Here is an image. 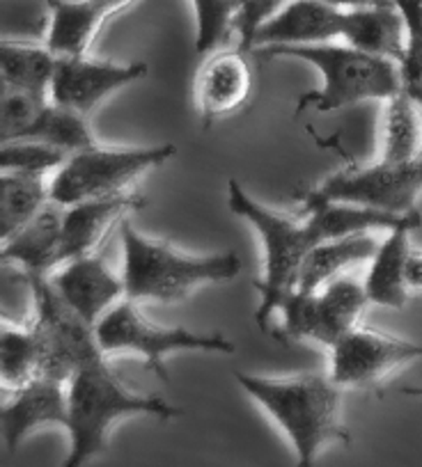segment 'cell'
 <instances>
[{
	"label": "cell",
	"instance_id": "cell-20",
	"mask_svg": "<svg viewBox=\"0 0 422 467\" xmlns=\"http://www.w3.org/2000/svg\"><path fill=\"white\" fill-rule=\"evenodd\" d=\"M65 206L48 202L30 223L3 241V262L21 266L24 275H51L62 266Z\"/></svg>",
	"mask_w": 422,
	"mask_h": 467
},
{
	"label": "cell",
	"instance_id": "cell-9",
	"mask_svg": "<svg viewBox=\"0 0 422 467\" xmlns=\"http://www.w3.org/2000/svg\"><path fill=\"white\" fill-rule=\"evenodd\" d=\"M367 303L365 285L347 275L335 277L314 291L296 289L282 303V326L276 327L273 335L282 339L314 341L331 348L358 326Z\"/></svg>",
	"mask_w": 422,
	"mask_h": 467
},
{
	"label": "cell",
	"instance_id": "cell-16",
	"mask_svg": "<svg viewBox=\"0 0 422 467\" xmlns=\"http://www.w3.org/2000/svg\"><path fill=\"white\" fill-rule=\"evenodd\" d=\"M48 277L58 294L94 326L124 298L122 275H115L97 253L69 259Z\"/></svg>",
	"mask_w": 422,
	"mask_h": 467
},
{
	"label": "cell",
	"instance_id": "cell-12",
	"mask_svg": "<svg viewBox=\"0 0 422 467\" xmlns=\"http://www.w3.org/2000/svg\"><path fill=\"white\" fill-rule=\"evenodd\" d=\"M361 28V7L329 5L322 0H291L255 37V48L308 47V44L347 42L356 39Z\"/></svg>",
	"mask_w": 422,
	"mask_h": 467
},
{
	"label": "cell",
	"instance_id": "cell-1",
	"mask_svg": "<svg viewBox=\"0 0 422 467\" xmlns=\"http://www.w3.org/2000/svg\"><path fill=\"white\" fill-rule=\"evenodd\" d=\"M235 379L280 426L294 447L299 465H312L329 444L352 442L340 417L343 388L331 376L308 371L271 379L237 371Z\"/></svg>",
	"mask_w": 422,
	"mask_h": 467
},
{
	"label": "cell",
	"instance_id": "cell-14",
	"mask_svg": "<svg viewBox=\"0 0 422 467\" xmlns=\"http://www.w3.org/2000/svg\"><path fill=\"white\" fill-rule=\"evenodd\" d=\"M67 417H69V406H67L65 380L37 376L24 388L15 389L10 401L3 403V410H0L3 442L7 451L15 453L16 447L42 426L65 429Z\"/></svg>",
	"mask_w": 422,
	"mask_h": 467
},
{
	"label": "cell",
	"instance_id": "cell-18",
	"mask_svg": "<svg viewBox=\"0 0 422 467\" xmlns=\"http://www.w3.org/2000/svg\"><path fill=\"white\" fill-rule=\"evenodd\" d=\"M136 0H53L48 5L47 47L56 56H85L106 21Z\"/></svg>",
	"mask_w": 422,
	"mask_h": 467
},
{
	"label": "cell",
	"instance_id": "cell-23",
	"mask_svg": "<svg viewBox=\"0 0 422 467\" xmlns=\"http://www.w3.org/2000/svg\"><path fill=\"white\" fill-rule=\"evenodd\" d=\"M379 129L381 161H411L422 154V108L404 89L385 99Z\"/></svg>",
	"mask_w": 422,
	"mask_h": 467
},
{
	"label": "cell",
	"instance_id": "cell-25",
	"mask_svg": "<svg viewBox=\"0 0 422 467\" xmlns=\"http://www.w3.org/2000/svg\"><path fill=\"white\" fill-rule=\"evenodd\" d=\"M56 65L58 56L47 44L35 47V44L10 42V39H3V44H0V78H3V85L51 99V80Z\"/></svg>",
	"mask_w": 422,
	"mask_h": 467
},
{
	"label": "cell",
	"instance_id": "cell-2",
	"mask_svg": "<svg viewBox=\"0 0 422 467\" xmlns=\"http://www.w3.org/2000/svg\"><path fill=\"white\" fill-rule=\"evenodd\" d=\"M67 433L69 456L67 467L85 465L109 449V435L120 420L129 417H159L174 420L182 408L152 394H138L127 388L122 379L111 369L106 358L83 365L67 380Z\"/></svg>",
	"mask_w": 422,
	"mask_h": 467
},
{
	"label": "cell",
	"instance_id": "cell-21",
	"mask_svg": "<svg viewBox=\"0 0 422 467\" xmlns=\"http://www.w3.org/2000/svg\"><path fill=\"white\" fill-rule=\"evenodd\" d=\"M420 224H402L397 229H390L388 239L379 245L376 254L370 262V271L365 277V294L372 305L390 309H402L406 305L408 289L406 280H404V268H406L408 250H411V236L413 229Z\"/></svg>",
	"mask_w": 422,
	"mask_h": 467
},
{
	"label": "cell",
	"instance_id": "cell-33",
	"mask_svg": "<svg viewBox=\"0 0 422 467\" xmlns=\"http://www.w3.org/2000/svg\"><path fill=\"white\" fill-rule=\"evenodd\" d=\"M404 280H406L408 294H422V250H408Z\"/></svg>",
	"mask_w": 422,
	"mask_h": 467
},
{
	"label": "cell",
	"instance_id": "cell-28",
	"mask_svg": "<svg viewBox=\"0 0 422 467\" xmlns=\"http://www.w3.org/2000/svg\"><path fill=\"white\" fill-rule=\"evenodd\" d=\"M195 10V53H214L235 30L241 0H191Z\"/></svg>",
	"mask_w": 422,
	"mask_h": 467
},
{
	"label": "cell",
	"instance_id": "cell-17",
	"mask_svg": "<svg viewBox=\"0 0 422 467\" xmlns=\"http://www.w3.org/2000/svg\"><path fill=\"white\" fill-rule=\"evenodd\" d=\"M246 56L248 53L241 48L214 53V57L202 65L195 78V103L205 127H211L216 119L227 115H235L248 101L253 74Z\"/></svg>",
	"mask_w": 422,
	"mask_h": 467
},
{
	"label": "cell",
	"instance_id": "cell-11",
	"mask_svg": "<svg viewBox=\"0 0 422 467\" xmlns=\"http://www.w3.org/2000/svg\"><path fill=\"white\" fill-rule=\"evenodd\" d=\"M422 358V346L375 327L356 326L331 346V379L340 388L381 389L408 362Z\"/></svg>",
	"mask_w": 422,
	"mask_h": 467
},
{
	"label": "cell",
	"instance_id": "cell-19",
	"mask_svg": "<svg viewBox=\"0 0 422 467\" xmlns=\"http://www.w3.org/2000/svg\"><path fill=\"white\" fill-rule=\"evenodd\" d=\"M145 206L138 192L118 197H99L65 206V239H62V264L69 259L94 254L115 224H122L132 211Z\"/></svg>",
	"mask_w": 422,
	"mask_h": 467
},
{
	"label": "cell",
	"instance_id": "cell-7",
	"mask_svg": "<svg viewBox=\"0 0 422 467\" xmlns=\"http://www.w3.org/2000/svg\"><path fill=\"white\" fill-rule=\"evenodd\" d=\"M97 339L106 356L111 353H136L145 360V367L159 379L170 380L165 360L182 350H200L232 356L237 346L226 335L216 332H193L186 327H168L150 321L141 312L136 300L122 298L115 307L103 314L97 323Z\"/></svg>",
	"mask_w": 422,
	"mask_h": 467
},
{
	"label": "cell",
	"instance_id": "cell-31",
	"mask_svg": "<svg viewBox=\"0 0 422 467\" xmlns=\"http://www.w3.org/2000/svg\"><path fill=\"white\" fill-rule=\"evenodd\" d=\"M69 154L39 140H10L0 147V170L3 172L48 174L62 168Z\"/></svg>",
	"mask_w": 422,
	"mask_h": 467
},
{
	"label": "cell",
	"instance_id": "cell-30",
	"mask_svg": "<svg viewBox=\"0 0 422 467\" xmlns=\"http://www.w3.org/2000/svg\"><path fill=\"white\" fill-rule=\"evenodd\" d=\"M48 101L51 99L3 85V92H0V136H3V142L21 140L37 122V117L42 115Z\"/></svg>",
	"mask_w": 422,
	"mask_h": 467
},
{
	"label": "cell",
	"instance_id": "cell-36",
	"mask_svg": "<svg viewBox=\"0 0 422 467\" xmlns=\"http://www.w3.org/2000/svg\"><path fill=\"white\" fill-rule=\"evenodd\" d=\"M42 3L48 7V5H51V3H53V0H42Z\"/></svg>",
	"mask_w": 422,
	"mask_h": 467
},
{
	"label": "cell",
	"instance_id": "cell-13",
	"mask_svg": "<svg viewBox=\"0 0 422 467\" xmlns=\"http://www.w3.org/2000/svg\"><path fill=\"white\" fill-rule=\"evenodd\" d=\"M147 62L92 60L85 56H58L51 80V101L74 110L90 112L111 94L145 80Z\"/></svg>",
	"mask_w": 422,
	"mask_h": 467
},
{
	"label": "cell",
	"instance_id": "cell-34",
	"mask_svg": "<svg viewBox=\"0 0 422 467\" xmlns=\"http://www.w3.org/2000/svg\"><path fill=\"white\" fill-rule=\"evenodd\" d=\"M322 3H329V5L344 7V10H352V7H367V5H375L376 0H322Z\"/></svg>",
	"mask_w": 422,
	"mask_h": 467
},
{
	"label": "cell",
	"instance_id": "cell-4",
	"mask_svg": "<svg viewBox=\"0 0 422 467\" xmlns=\"http://www.w3.org/2000/svg\"><path fill=\"white\" fill-rule=\"evenodd\" d=\"M255 56L294 57L320 71L322 88L301 94L296 112H303L305 108L333 112L361 101H385L402 89L397 62L361 51L347 42L258 48Z\"/></svg>",
	"mask_w": 422,
	"mask_h": 467
},
{
	"label": "cell",
	"instance_id": "cell-5",
	"mask_svg": "<svg viewBox=\"0 0 422 467\" xmlns=\"http://www.w3.org/2000/svg\"><path fill=\"white\" fill-rule=\"evenodd\" d=\"M227 206L232 213L255 227L262 239L264 273L255 282V291L259 294L255 323L259 326V330L269 332V321L273 318V314L280 312L282 303L299 286L303 259L317 245V239L303 218H290V215L259 204L237 179L227 182Z\"/></svg>",
	"mask_w": 422,
	"mask_h": 467
},
{
	"label": "cell",
	"instance_id": "cell-10",
	"mask_svg": "<svg viewBox=\"0 0 422 467\" xmlns=\"http://www.w3.org/2000/svg\"><path fill=\"white\" fill-rule=\"evenodd\" d=\"M310 188L326 200L349 202L399 215L411 213L422 192V154L411 161L379 159L363 168L353 165Z\"/></svg>",
	"mask_w": 422,
	"mask_h": 467
},
{
	"label": "cell",
	"instance_id": "cell-27",
	"mask_svg": "<svg viewBox=\"0 0 422 467\" xmlns=\"http://www.w3.org/2000/svg\"><path fill=\"white\" fill-rule=\"evenodd\" d=\"M42 376V350L35 332L3 321L0 330V379L5 389H19Z\"/></svg>",
	"mask_w": 422,
	"mask_h": 467
},
{
	"label": "cell",
	"instance_id": "cell-6",
	"mask_svg": "<svg viewBox=\"0 0 422 467\" xmlns=\"http://www.w3.org/2000/svg\"><path fill=\"white\" fill-rule=\"evenodd\" d=\"M177 154L174 145L106 147L76 151L51 177V200L62 206L132 192L138 179Z\"/></svg>",
	"mask_w": 422,
	"mask_h": 467
},
{
	"label": "cell",
	"instance_id": "cell-26",
	"mask_svg": "<svg viewBox=\"0 0 422 467\" xmlns=\"http://www.w3.org/2000/svg\"><path fill=\"white\" fill-rule=\"evenodd\" d=\"M21 140L47 142V145L67 151L69 156L99 145L97 136L90 129L85 112H79L74 108L60 106V103L53 101L47 103L42 115L37 117V122L33 124V129Z\"/></svg>",
	"mask_w": 422,
	"mask_h": 467
},
{
	"label": "cell",
	"instance_id": "cell-35",
	"mask_svg": "<svg viewBox=\"0 0 422 467\" xmlns=\"http://www.w3.org/2000/svg\"><path fill=\"white\" fill-rule=\"evenodd\" d=\"M404 394H408V397H422V388H406Z\"/></svg>",
	"mask_w": 422,
	"mask_h": 467
},
{
	"label": "cell",
	"instance_id": "cell-8",
	"mask_svg": "<svg viewBox=\"0 0 422 467\" xmlns=\"http://www.w3.org/2000/svg\"><path fill=\"white\" fill-rule=\"evenodd\" d=\"M33 296V323L42 350V376L69 380L76 369L106 358L97 326L80 317L53 286L48 275H24Z\"/></svg>",
	"mask_w": 422,
	"mask_h": 467
},
{
	"label": "cell",
	"instance_id": "cell-3",
	"mask_svg": "<svg viewBox=\"0 0 422 467\" xmlns=\"http://www.w3.org/2000/svg\"><path fill=\"white\" fill-rule=\"evenodd\" d=\"M122 232L124 298L136 303L173 305L191 298L200 286L223 285L241 273L237 253L186 254L168 241L150 239L127 218Z\"/></svg>",
	"mask_w": 422,
	"mask_h": 467
},
{
	"label": "cell",
	"instance_id": "cell-24",
	"mask_svg": "<svg viewBox=\"0 0 422 467\" xmlns=\"http://www.w3.org/2000/svg\"><path fill=\"white\" fill-rule=\"evenodd\" d=\"M48 174L3 172L0 177V239L7 241L51 202Z\"/></svg>",
	"mask_w": 422,
	"mask_h": 467
},
{
	"label": "cell",
	"instance_id": "cell-29",
	"mask_svg": "<svg viewBox=\"0 0 422 467\" xmlns=\"http://www.w3.org/2000/svg\"><path fill=\"white\" fill-rule=\"evenodd\" d=\"M406 21V47L399 65L402 89L422 108V0H395Z\"/></svg>",
	"mask_w": 422,
	"mask_h": 467
},
{
	"label": "cell",
	"instance_id": "cell-22",
	"mask_svg": "<svg viewBox=\"0 0 422 467\" xmlns=\"http://www.w3.org/2000/svg\"><path fill=\"white\" fill-rule=\"evenodd\" d=\"M376 250H379V244H376V239L370 232L349 234V236H343V239L322 241V244H317L305 254L296 289H320L326 282L343 275L349 266L372 262Z\"/></svg>",
	"mask_w": 422,
	"mask_h": 467
},
{
	"label": "cell",
	"instance_id": "cell-32",
	"mask_svg": "<svg viewBox=\"0 0 422 467\" xmlns=\"http://www.w3.org/2000/svg\"><path fill=\"white\" fill-rule=\"evenodd\" d=\"M291 0H241V12L239 19H237L235 30L237 37H239V47L244 53H253L255 48V37H258L259 30L273 19V16L280 15Z\"/></svg>",
	"mask_w": 422,
	"mask_h": 467
},
{
	"label": "cell",
	"instance_id": "cell-15",
	"mask_svg": "<svg viewBox=\"0 0 422 467\" xmlns=\"http://www.w3.org/2000/svg\"><path fill=\"white\" fill-rule=\"evenodd\" d=\"M296 200L301 202L303 211L301 218L314 234L317 244L331 239H343L349 234L372 232V229H397L402 224H420L422 215L416 211L411 213H388L381 209H370V206L349 204V202H335L326 200V197L317 195L312 188H301L294 192Z\"/></svg>",
	"mask_w": 422,
	"mask_h": 467
}]
</instances>
